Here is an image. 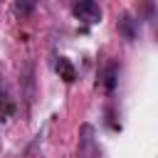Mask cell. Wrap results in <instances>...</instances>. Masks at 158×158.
I'll return each instance as SVG.
<instances>
[{
    "instance_id": "obj_1",
    "label": "cell",
    "mask_w": 158,
    "mask_h": 158,
    "mask_svg": "<svg viewBox=\"0 0 158 158\" xmlns=\"http://www.w3.org/2000/svg\"><path fill=\"white\" fill-rule=\"evenodd\" d=\"M79 158H101V148L91 123H81L79 128Z\"/></svg>"
},
{
    "instance_id": "obj_6",
    "label": "cell",
    "mask_w": 158,
    "mask_h": 158,
    "mask_svg": "<svg viewBox=\"0 0 158 158\" xmlns=\"http://www.w3.org/2000/svg\"><path fill=\"white\" fill-rule=\"evenodd\" d=\"M32 7H35V0H17V5H15L17 15H30Z\"/></svg>"
},
{
    "instance_id": "obj_3",
    "label": "cell",
    "mask_w": 158,
    "mask_h": 158,
    "mask_svg": "<svg viewBox=\"0 0 158 158\" xmlns=\"http://www.w3.org/2000/svg\"><path fill=\"white\" fill-rule=\"evenodd\" d=\"M136 25H138V20H133V17L126 12V15H121V20H118V32H121L128 42H133V40L138 37V27H136Z\"/></svg>"
},
{
    "instance_id": "obj_4",
    "label": "cell",
    "mask_w": 158,
    "mask_h": 158,
    "mask_svg": "<svg viewBox=\"0 0 158 158\" xmlns=\"http://www.w3.org/2000/svg\"><path fill=\"white\" fill-rule=\"evenodd\" d=\"M57 72H59V79H64L67 84H72L77 79V72H74V67H72V62L67 57H59L57 59Z\"/></svg>"
},
{
    "instance_id": "obj_5",
    "label": "cell",
    "mask_w": 158,
    "mask_h": 158,
    "mask_svg": "<svg viewBox=\"0 0 158 158\" xmlns=\"http://www.w3.org/2000/svg\"><path fill=\"white\" fill-rule=\"evenodd\" d=\"M116 81H118V64L111 62V64L106 67V72H104V89L111 94V91L116 89Z\"/></svg>"
},
{
    "instance_id": "obj_2",
    "label": "cell",
    "mask_w": 158,
    "mask_h": 158,
    "mask_svg": "<svg viewBox=\"0 0 158 158\" xmlns=\"http://www.w3.org/2000/svg\"><path fill=\"white\" fill-rule=\"evenodd\" d=\"M74 17L84 25H96V22H101V7L96 0H77L74 2Z\"/></svg>"
}]
</instances>
